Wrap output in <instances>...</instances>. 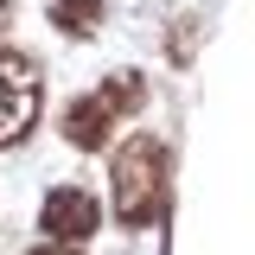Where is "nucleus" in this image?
Here are the masks:
<instances>
[{"instance_id":"1","label":"nucleus","mask_w":255,"mask_h":255,"mask_svg":"<svg viewBox=\"0 0 255 255\" xmlns=\"http://www.w3.org/2000/svg\"><path fill=\"white\" fill-rule=\"evenodd\" d=\"M159 211H166V147L153 134H140L115 153V217L128 230H140Z\"/></svg>"},{"instance_id":"2","label":"nucleus","mask_w":255,"mask_h":255,"mask_svg":"<svg viewBox=\"0 0 255 255\" xmlns=\"http://www.w3.org/2000/svg\"><path fill=\"white\" fill-rule=\"evenodd\" d=\"M38 102H45L38 64H32L26 51H0V147H19L32 134Z\"/></svg>"},{"instance_id":"3","label":"nucleus","mask_w":255,"mask_h":255,"mask_svg":"<svg viewBox=\"0 0 255 255\" xmlns=\"http://www.w3.org/2000/svg\"><path fill=\"white\" fill-rule=\"evenodd\" d=\"M96 217H102V211H96V198L83 185H58L51 198H45V211H38V230H45L51 243H64V249H77V243L96 230Z\"/></svg>"},{"instance_id":"4","label":"nucleus","mask_w":255,"mask_h":255,"mask_svg":"<svg viewBox=\"0 0 255 255\" xmlns=\"http://www.w3.org/2000/svg\"><path fill=\"white\" fill-rule=\"evenodd\" d=\"M109 128H115V115H109V102H102V96H83V102H70V109H64V140H70L77 153L109 147Z\"/></svg>"},{"instance_id":"5","label":"nucleus","mask_w":255,"mask_h":255,"mask_svg":"<svg viewBox=\"0 0 255 255\" xmlns=\"http://www.w3.org/2000/svg\"><path fill=\"white\" fill-rule=\"evenodd\" d=\"M51 26L70 38H90L102 26V0H51Z\"/></svg>"},{"instance_id":"6","label":"nucleus","mask_w":255,"mask_h":255,"mask_svg":"<svg viewBox=\"0 0 255 255\" xmlns=\"http://www.w3.org/2000/svg\"><path fill=\"white\" fill-rule=\"evenodd\" d=\"M140 96H147V90H140V77H128V70L102 83V102H109V115H122V109H140Z\"/></svg>"},{"instance_id":"7","label":"nucleus","mask_w":255,"mask_h":255,"mask_svg":"<svg viewBox=\"0 0 255 255\" xmlns=\"http://www.w3.org/2000/svg\"><path fill=\"white\" fill-rule=\"evenodd\" d=\"M32 255H77V249H64V243H45V249H32Z\"/></svg>"},{"instance_id":"8","label":"nucleus","mask_w":255,"mask_h":255,"mask_svg":"<svg viewBox=\"0 0 255 255\" xmlns=\"http://www.w3.org/2000/svg\"><path fill=\"white\" fill-rule=\"evenodd\" d=\"M6 19H13V6H6V0H0V38H6Z\"/></svg>"}]
</instances>
